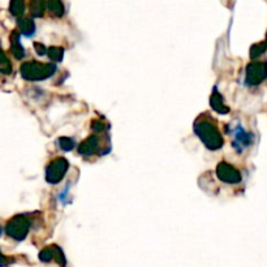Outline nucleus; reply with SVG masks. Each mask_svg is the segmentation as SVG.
Masks as SVG:
<instances>
[{
    "instance_id": "obj_1",
    "label": "nucleus",
    "mask_w": 267,
    "mask_h": 267,
    "mask_svg": "<svg viewBox=\"0 0 267 267\" xmlns=\"http://www.w3.org/2000/svg\"><path fill=\"white\" fill-rule=\"evenodd\" d=\"M194 132L210 150H216L223 146L222 134L210 116H200L194 124Z\"/></svg>"
},
{
    "instance_id": "obj_2",
    "label": "nucleus",
    "mask_w": 267,
    "mask_h": 267,
    "mask_svg": "<svg viewBox=\"0 0 267 267\" xmlns=\"http://www.w3.org/2000/svg\"><path fill=\"white\" fill-rule=\"evenodd\" d=\"M55 64L39 63V61H26L21 65L20 72L25 80L28 81H39L52 76L55 72Z\"/></svg>"
},
{
    "instance_id": "obj_3",
    "label": "nucleus",
    "mask_w": 267,
    "mask_h": 267,
    "mask_svg": "<svg viewBox=\"0 0 267 267\" xmlns=\"http://www.w3.org/2000/svg\"><path fill=\"white\" fill-rule=\"evenodd\" d=\"M30 230V220L25 215L12 218L5 226V234L16 241H23Z\"/></svg>"
},
{
    "instance_id": "obj_4",
    "label": "nucleus",
    "mask_w": 267,
    "mask_h": 267,
    "mask_svg": "<svg viewBox=\"0 0 267 267\" xmlns=\"http://www.w3.org/2000/svg\"><path fill=\"white\" fill-rule=\"evenodd\" d=\"M68 170V162L64 158H56L46 168V178L51 184L59 182Z\"/></svg>"
},
{
    "instance_id": "obj_5",
    "label": "nucleus",
    "mask_w": 267,
    "mask_h": 267,
    "mask_svg": "<svg viewBox=\"0 0 267 267\" xmlns=\"http://www.w3.org/2000/svg\"><path fill=\"white\" fill-rule=\"evenodd\" d=\"M216 175H218L219 180H222L223 182H227V184H237V182L241 181L240 171L236 170L234 166L226 163V162L218 164Z\"/></svg>"
},
{
    "instance_id": "obj_6",
    "label": "nucleus",
    "mask_w": 267,
    "mask_h": 267,
    "mask_svg": "<svg viewBox=\"0 0 267 267\" xmlns=\"http://www.w3.org/2000/svg\"><path fill=\"white\" fill-rule=\"evenodd\" d=\"M99 140H98L97 136H90L88 140L82 142L78 148V152L81 155H93V154H97L99 151Z\"/></svg>"
},
{
    "instance_id": "obj_7",
    "label": "nucleus",
    "mask_w": 267,
    "mask_h": 267,
    "mask_svg": "<svg viewBox=\"0 0 267 267\" xmlns=\"http://www.w3.org/2000/svg\"><path fill=\"white\" fill-rule=\"evenodd\" d=\"M39 260L42 262H51L52 260H58L61 264H64L63 254H61V250H60L58 246H49V248H45L39 253Z\"/></svg>"
},
{
    "instance_id": "obj_8",
    "label": "nucleus",
    "mask_w": 267,
    "mask_h": 267,
    "mask_svg": "<svg viewBox=\"0 0 267 267\" xmlns=\"http://www.w3.org/2000/svg\"><path fill=\"white\" fill-rule=\"evenodd\" d=\"M265 77L264 68L260 64H252L248 67V77L246 81L250 82L252 85H256L257 82H260Z\"/></svg>"
},
{
    "instance_id": "obj_9",
    "label": "nucleus",
    "mask_w": 267,
    "mask_h": 267,
    "mask_svg": "<svg viewBox=\"0 0 267 267\" xmlns=\"http://www.w3.org/2000/svg\"><path fill=\"white\" fill-rule=\"evenodd\" d=\"M11 52L16 59L21 60L25 56V50L20 43V34L17 31H13L11 34Z\"/></svg>"
},
{
    "instance_id": "obj_10",
    "label": "nucleus",
    "mask_w": 267,
    "mask_h": 267,
    "mask_svg": "<svg viewBox=\"0 0 267 267\" xmlns=\"http://www.w3.org/2000/svg\"><path fill=\"white\" fill-rule=\"evenodd\" d=\"M17 26H19L20 31L26 35V37H30L33 35L34 31H35V25H34V21L30 19H20L17 21Z\"/></svg>"
},
{
    "instance_id": "obj_11",
    "label": "nucleus",
    "mask_w": 267,
    "mask_h": 267,
    "mask_svg": "<svg viewBox=\"0 0 267 267\" xmlns=\"http://www.w3.org/2000/svg\"><path fill=\"white\" fill-rule=\"evenodd\" d=\"M210 103H211V107L214 108L216 112H219V114H227V112H230V108L224 104L222 95L219 93L212 94L211 99H210Z\"/></svg>"
},
{
    "instance_id": "obj_12",
    "label": "nucleus",
    "mask_w": 267,
    "mask_h": 267,
    "mask_svg": "<svg viewBox=\"0 0 267 267\" xmlns=\"http://www.w3.org/2000/svg\"><path fill=\"white\" fill-rule=\"evenodd\" d=\"M46 7H47V3H43V1H31L30 3V13L34 16V17H41L45 12Z\"/></svg>"
},
{
    "instance_id": "obj_13",
    "label": "nucleus",
    "mask_w": 267,
    "mask_h": 267,
    "mask_svg": "<svg viewBox=\"0 0 267 267\" xmlns=\"http://www.w3.org/2000/svg\"><path fill=\"white\" fill-rule=\"evenodd\" d=\"M9 11L13 16H21L25 12V4L24 1H20V0H15V1H11L9 4Z\"/></svg>"
},
{
    "instance_id": "obj_14",
    "label": "nucleus",
    "mask_w": 267,
    "mask_h": 267,
    "mask_svg": "<svg viewBox=\"0 0 267 267\" xmlns=\"http://www.w3.org/2000/svg\"><path fill=\"white\" fill-rule=\"evenodd\" d=\"M50 12L55 16H61L64 13V5L60 1H50L47 3Z\"/></svg>"
},
{
    "instance_id": "obj_15",
    "label": "nucleus",
    "mask_w": 267,
    "mask_h": 267,
    "mask_svg": "<svg viewBox=\"0 0 267 267\" xmlns=\"http://www.w3.org/2000/svg\"><path fill=\"white\" fill-rule=\"evenodd\" d=\"M49 56L50 59H52L54 61H60V60L63 59V49H60V47H50Z\"/></svg>"
},
{
    "instance_id": "obj_16",
    "label": "nucleus",
    "mask_w": 267,
    "mask_h": 267,
    "mask_svg": "<svg viewBox=\"0 0 267 267\" xmlns=\"http://www.w3.org/2000/svg\"><path fill=\"white\" fill-rule=\"evenodd\" d=\"M59 144H60V148H63L64 150H71V148H73V141H72L71 138H68V137L60 138Z\"/></svg>"
},
{
    "instance_id": "obj_17",
    "label": "nucleus",
    "mask_w": 267,
    "mask_h": 267,
    "mask_svg": "<svg viewBox=\"0 0 267 267\" xmlns=\"http://www.w3.org/2000/svg\"><path fill=\"white\" fill-rule=\"evenodd\" d=\"M34 49L37 50L38 55H43V54H46L45 46L41 45V43H34Z\"/></svg>"
},
{
    "instance_id": "obj_18",
    "label": "nucleus",
    "mask_w": 267,
    "mask_h": 267,
    "mask_svg": "<svg viewBox=\"0 0 267 267\" xmlns=\"http://www.w3.org/2000/svg\"><path fill=\"white\" fill-rule=\"evenodd\" d=\"M8 264H11V260H9V258H7L5 256H3V254H1V252H0V267L7 266Z\"/></svg>"
},
{
    "instance_id": "obj_19",
    "label": "nucleus",
    "mask_w": 267,
    "mask_h": 267,
    "mask_svg": "<svg viewBox=\"0 0 267 267\" xmlns=\"http://www.w3.org/2000/svg\"><path fill=\"white\" fill-rule=\"evenodd\" d=\"M1 51H3V50H1V49H0V52H1Z\"/></svg>"
}]
</instances>
